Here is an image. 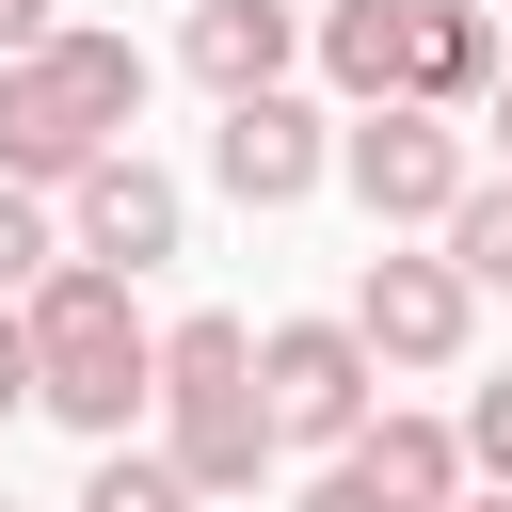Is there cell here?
<instances>
[{"label":"cell","mask_w":512,"mask_h":512,"mask_svg":"<svg viewBox=\"0 0 512 512\" xmlns=\"http://www.w3.org/2000/svg\"><path fill=\"white\" fill-rule=\"evenodd\" d=\"M144 272H112V256H64L16 320H32V416H64L80 448H128L144 416H160V320L128 304Z\"/></svg>","instance_id":"obj_1"},{"label":"cell","mask_w":512,"mask_h":512,"mask_svg":"<svg viewBox=\"0 0 512 512\" xmlns=\"http://www.w3.org/2000/svg\"><path fill=\"white\" fill-rule=\"evenodd\" d=\"M144 80H160V64H144L128 32H80V16H64L48 48H16V64H0V176L80 192V176L144 128Z\"/></svg>","instance_id":"obj_2"},{"label":"cell","mask_w":512,"mask_h":512,"mask_svg":"<svg viewBox=\"0 0 512 512\" xmlns=\"http://www.w3.org/2000/svg\"><path fill=\"white\" fill-rule=\"evenodd\" d=\"M160 448L208 480V512L272 480V448H288V432H272V400H256V320H224V304L160 320Z\"/></svg>","instance_id":"obj_3"},{"label":"cell","mask_w":512,"mask_h":512,"mask_svg":"<svg viewBox=\"0 0 512 512\" xmlns=\"http://www.w3.org/2000/svg\"><path fill=\"white\" fill-rule=\"evenodd\" d=\"M336 192L368 208V240H448V208L480 192V144H464V112H432V96H368V112L336 128Z\"/></svg>","instance_id":"obj_4"},{"label":"cell","mask_w":512,"mask_h":512,"mask_svg":"<svg viewBox=\"0 0 512 512\" xmlns=\"http://www.w3.org/2000/svg\"><path fill=\"white\" fill-rule=\"evenodd\" d=\"M352 336H368L384 368H464V336H480V272H464L448 240H368V272H352Z\"/></svg>","instance_id":"obj_5"},{"label":"cell","mask_w":512,"mask_h":512,"mask_svg":"<svg viewBox=\"0 0 512 512\" xmlns=\"http://www.w3.org/2000/svg\"><path fill=\"white\" fill-rule=\"evenodd\" d=\"M256 400H272L288 448H352V432L384 416V352L352 336V304H336V320H272V336H256Z\"/></svg>","instance_id":"obj_6"},{"label":"cell","mask_w":512,"mask_h":512,"mask_svg":"<svg viewBox=\"0 0 512 512\" xmlns=\"http://www.w3.org/2000/svg\"><path fill=\"white\" fill-rule=\"evenodd\" d=\"M320 176H336V112H320L304 80H272V96H224V112H208V192H224V208H256V224H272V208H304Z\"/></svg>","instance_id":"obj_7"},{"label":"cell","mask_w":512,"mask_h":512,"mask_svg":"<svg viewBox=\"0 0 512 512\" xmlns=\"http://www.w3.org/2000/svg\"><path fill=\"white\" fill-rule=\"evenodd\" d=\"M64 240H80V256H112V272H160V256L192 240V192H176L144 144H112V160L64 192Z\"/></svg>","instance_id":"obj_8"},{"label":"cell","mask_w":512,"mask_h":512,"mask_svg":"<svg viewBox=\"0 0 512 512\" xmlns=\"http://www.w3.org/2000/svg\"><path fill=\"white\" fill-rule=\"evenodd\" d=\"M304 48H320L304 0H192V16H176V64L208 80V112H224V96H272Z\"/></svg>","instance_id":"obj_9"},{"label":"cell","mask_w":512,"mask_h":512,"mask_svg":"<svg viewBox=\"0 0 512 512\" xmlns=\"http://www.w3.org/2000/svg\"><path fill=\"white\" fill-rule=\"evenodd\" d=\"M320 96H416V64H432V0H320Z\"/></svg>","instance_id":"obj_10"},{"label":"cell","mask_w":512,"mask_h":512,"mask_svg":"<svg viewBox=\"0 0 512 512\" xmlns=\"http://www.w3.org/2000/svg\"><path fill=\"white\" fill-rule=\"evenodd\" d=\"M352 464H368L400 512H464V496H480V464H464V416H416V400H384V416L352 432Z\"/></svg>","instance_id":"obj_11"},{"label":"cell","mask_w":512,"mask_h":512,"mask_svg":"<svg viewBox=\"0 0 512 512\" xmlns=\"http://www.w3.org/2000/svg\"><path fill=\"white\" fill-rule=\"evenodd\" d=\"M496 80H512L496 16H480V0H432V64H416V96H432V112H480Z\"/></svg>","instance_id":"obj_12"},{"label":"cell","mask_w":512,"mask_h":512,"mask_svg":"<svg viewBox=\"0 0 512 512\" xmlns=\"http://www.w3.org/2000/svg\"><path fill=\"white\" fill-rule=\"evenodd\" d=\"M80 240H64V192H32V176H0V304H32L48 272H64Z\"/></svg>","instance_id":"obj_13"},{"label":"cell","mask_w":512,"mask_h":512,"mask_svg":"<svg viewBox=\"0 0 512 512\" xmlns=\"http://www.w3.org/2000/svg\"><path fill=\"white\" fill-rule=\"evenodd\" d=\"M80 512H208V480H192L176 448H96V480H80Z\"/></svg>","instance_id":"obj_14"},{"label":"cell","mask_w":512,"mask_h":512,"mask_svg":"<svg viewBox=\"0 0 512 512\" xmlns=\"http://www.w3.org/2000/svg\"><path fill=\"white\" fill-rule=\"evenodd\" d=\"M448 256H464L480 288H512V160H496V176H480V192L448 208Z\"/></svg>","instance_id":"obj_15"},{"label":"cell","mask_w":512,"mask_h":512,"mask_svg":"<svg viewBox=\"0 0 512 512\" xmlns=\"http://www.w3.org/2000/svg\"><path fill=\"white\" fill-rule=\"evenodd\" d=\"M464 464H480V480H512V368H496V384H464Z\"/></svg>","instance_id":"obj_16"},{"label":"cell","mask_w":512,"mask_h":512,"mask_svg":"<svg viewBox=\"0 0 512 512\" xmlns=\"http://www.w3.org/2000/svg\"><path fill=\"white\" fill-rule=\"evenodd\" d=\"M304 512H400V496H384V480H368V464H352V448H336V464H320V480H304Z\"/></svg>","instance_id":"obj_17"},{"label":"cell","mask_w":512,"mask_h":512,"mask_svg":"<svg viewBox=\"0 0 512 512\" xmlns=\"http://www.w3.org/2000/svg\"><path fill=\"white\" fill-rule=\"evenodd\" d=\"M0 416H32V320L0 304Z\"/></svg>","instance_id":"obj_18"},{"label":"cell","mask_w":512,"mask_h":512,"mask_svg":"<svg viewBox=\"0 0 512 512\" xmlns=\"http://www.w3.org/2000/svg\"><path fill=\"white\" fill-rule=\"evenodd\" d=\"M48 32H64V0H0V64H16V48H48Z\"/></svg>","instance_id":"obj_19"},{"label":"cell","mask_w":512,"mask_h":512,"mask_svg":"<svg viewBox=\"0 0 512 512\" xmlns=\"http://www.w3.org/2000/svg\"><path fill=\"white\" fill-rule=\"evenodd\" d=\"M480 144H496V160H512V80H496V96H480Z\"/></svg>","instance_id":"obj_20"},{"label":"cell","mask_w":512,"mask_h":512,"mask_svg":"<svg viewBox=\"0 0 512 512\" xmlns=\"http://www.w3.org/2000/svg\"><path fill=\"white\" fill-rule=\"evenodd\" d=\"M464 512H512V480H480V496H464Z\"/></svg>","instance_id":"obj_21"},{"label":"cell","mask_w":512,"mask_h":512,"mask_svg":"<svg viewBox=\"0 0 512 512\" xmlns=\"http://www.w3.org/2000/svg\"><path fill=\"white\" fill-rule=\"evenodd\" d=\"M0 512H16V496H0Z\"/></svg>","instance_id":"obj_22"}]
</instances>
